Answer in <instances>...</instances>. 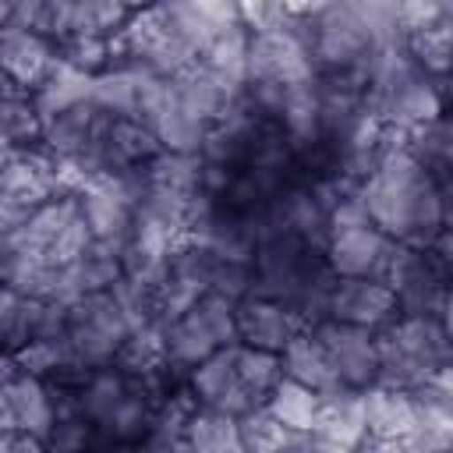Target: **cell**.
I'll return each mask as SVG.
<instances>
[{
  "mask_svg": "<svg viewBox=\"0 0 453 453\" xmlns=\"http://www.w3.org/2000/svg\"><path fill=\"white\" fill-rule=\"evenodd\" d=\"M294 453H315V449H311V446H304V449H294Z\"/></svg>",
  "mask_w": 453,
  "mask_h": 453,
  "instance_id": "obj_31",
  "label": "cell"
},
{
  "mask_svg": "<svg viewBox=\"0 0 453 453\" xmlns=\"http://www.w3.org/2000/svg\"><path fill=\"white\" fill-rule=\"evenodd\" d=\"M319 393H311L308 386H301V382H290V379H280L276 386H273V393L265 396V411L280 421V425H287L290 432H301V435H308L311 432V425H315V414H319Z\"/></svg>",
  "mask_w": 453,
  "mask_h": 453,
  "instance_id": "obj_23",
  "label": "cell"
},
{
  "mask_svg": "<svg viewBox=\"0 0 453 453\" xmlns=\"http://www.w3.org/2000/svg\"><path fill=\"white\" fill-rule=\"evenodd\" d=\"M276 357H280L283 379L301 382V386H308L319 396H329V393L343 389L340 379H336V372H333V365H329V357H326V350H322V343L315 340L311 329H301Z\"/></svg>",
  "mask_w": 453,
  "mask_h": 453,
  "instance_id": "obj_16",
  "label": "cell"
},
{
  "mask_svg": "<svg viewBox=\"0 0 453 453\" xmlns=\"http://www.w3.org/2000/svg\"><path fill=\"white\" fill-rule=\"evenodd\" d=\"M127 336H131V322L120 311L113 290L85 294L64 311V340L71 347V357L81 368L113 365Z\"/></svg>",
  "mask_w": 453,
  "mask_h": 453,
  "instance_id": "obj_6",
  "label": "cell"
},
{
  "mask_svg": "<svg viewBox=\"0 0 453 453\" xmlns=\"http://www.w3.org/2000/svg\"><path fill=\"white\" fill-rule=\"evenodd\" d=\"M234 329H237V343L265 350V354H280L308 326L290 308H283L280 301L244 297L234 304Z\"/></svg>",
  "mask_w": 453,
  "mask_h": 453,
  "instance_id": "obj_13",
  "label": "cell"
},
{
  "mask_svg": "<svg viewBox=\"0 0 453 453\" xmlns=\"http://www.w3.org/2000/svg\"><path fill=\"white\" fill-rule=\"evenodd\" d=\"M4 400H7V411H11V425L18 432H28V435L46 442V435L57 421L50 386L35 375H18L4 386Z\"/></svg>",
  "mask_w": 453,
  "mask_h": 453,
  "instance_id": "obj_18",
  "label": "cell"
},
{
  "mask_svg": "<svg viewBox=\"0 0 453 453\" xmlns=\"http://www.w3.org/2000/svg\"><path fill=\"white\" fill-rule=\"evenodd\" d=\"M110 50H113V67L166 81L198 60V50L177 25L170 4L134 7L127 25L110 39Z\"/></svg>",
  "mask_w": 453,
  "mask_h": 453,
  "instance_id": "obj_5",
  "label": "cell"
},
{
  "mask_svg": "<svg viewBox=\"0 0 453 453\" xmlns=\"http://www.w3.org/2000/svg\"><path fill=\"white\" fill-rule=\"evenodd\" d=\"M237 343V329H234V301L219 297V294H205L198 297L180 319L163 326V354L166 365L180 368L184 375L202 365L205 357H212L216 350Z\"/></svg>",
  "mask_w": 453,
  "mask_h": 453,
  "instance_id": "obj_7",
  "label": "cell"
},
{
  "mask_svg": "<svg viewBox=\"0 0 453 453\" xmlns=\"http://www.w3.org/2000/svg\"><path fill=\"white\" fill-rule=\"evenodd\" d=\"M393 244L396 241H389L368 219H357L326 230L322 258L336 280H382Z\"/></svg>",
  "mask_w": 453,
  "mask_h": 453,
  "instance_id": "obj_9",
  "label": "cell"
},
{
  "mask_svg": "<svg viewBox=\"0 0 453 453\" xmlns=\"http://www.w3.org/2000/svg\"><path fill=\"white\" fill-rule=\"evenodd\" d=\"M11 411H7V400H4V389H0V432H11Z\"/></svg>",
  "mask_w": 453,
  "mask_h": 453,
  "instance_id": "obj_28",
  "label": "cell"
},
{
  "mask_svg": "<svg viewBox=\"0 0 453 453\" xmlns=\"http://www.w3.org/2000/svg\"><path fill=\"white\" fill-rule=\"evenodd\" d=\"M449 191L435 184L407 149L382 156L375 173L357 188V202L375 230L407 248H432L449 230Z\"/></svg>",
  "mask_w": 453,
  "mask_h": 453,
  "instance_id": "obj_1",
  "label": "cell"
},
{
  "mask_svg": "<svg viewBox=\"0 0 453 453\" xmlns=\"http://www.w3.org/2000/svg\"><path fill=\"white\" fill-rule=\"evenodd\" d=\"M375 350H379L375 386L411 393L414 386L449 368V357H453L449 322H435L421 315H396L386 329L375 333Z\"/></svg>",
  "mask_w": 453,
  "mask_h": 453,
  "instance_id": "obj_4",
  "label": "cell"
},
{
  "mask_svg": "<svg viewBox=\"0 0 453 453\" xmlns=\"http://www.w3.org/2000/svg\"><path fill=\"white\" fill-rule=\"evenodd\" d=\"M244 57H248V28H244V25H234V28L219 32V35L198 53V60H202L209 71L223 74V78L234 81V85H244Z\"/></svg>",
  "mask_w": 453,
  "mask_h": 453,
  "instance_id": "obj_24",
  "label": "cell"
},
{
  "mask_svg": "<svg viewBox=\"0 0 453 453\" xmlns=\"http://www.w3.org/2000/svg\"><path fill=\"white\" fill-rule=\"evenodd\" d=\"M18 92H21V88H18V85L0 71V103H4V99H11V96H18Z\"/></svg>",
  "mask_w": 453,
  "mask_h": 453,
  "instance_id": "obj_27",
  "label": "cell"
},
{
  "mask_svg": "<svg viewBox=\"0 0 453 453\" xmlns=\"http://www.w3.org/2000/svg\"><path fill=\"white\" fill-rule=\"evenodd\" d=\"M173 453H191V446H188V442H180V446H177Z\"/></svg>",
  "mask_w": 453,
  "mask_h": 453,
  "instance_id": "obj_30",
  "label": "cell"
},
{
  "mask_svg": "<svg viewBox=\"0 0 453 453\" xmlns=\"http://www.w3.org/2000/svg\"><path fill=\"white\" fill-rule=\"evenodd\" d=\"M280 379H283V372H280L276 354H265V350H255L244 343H230L188 372V389L202 411L241 418V414L262 407Z\"/></svg>",
  "mask_w": 453,
  "mask_h": 453,
  "instance_id": "obj_2",
  "label": "cell"
},
{
  "mask_svg": "<svg viewBox=\"0 0 453 453\" xmlns=\"http://www.w3.org/2000/svg\"><path fill=\"white\" fill-rule=\"evenodd\" d=\"M403 149L435 184L453 188L449 184V177H453V134H449L446 113L428 120V124H421V127H414V131H407Z\"/></svg>",
  "mask_w": 453,
  "mask_h": 453,
  "instance_id": "obj_19",
  "label": "cell"
},
{
  "mask_svg": "<svg viewBox=\"0 0 453 453\" xmlns=\"http://www.w3.org/2000/svg\"><path fill=\"white\" fill-rule=\"evenodd\" d=\"M11 14H14V4L0 0V28H4V25H11Z\"/></svg>",
  "mask_w": 453,
  "mask_h": 453,
  "instance_id": "obj_29",
  "label": "cell"
},
{
  "mask_svg": "<svg viewBox=\"0 0 453 453\" xmlns=\"http://www.w3.org/2000/svg\"><path fill=\"white\" fill-rule=\"evenodd\" d=\"M396 315H400L396 297L379 280H336L326 297V319L347 322V326H357L368 333L386 329Z\"/></svg>",
  "mask_w": 453,
  "mask_h": 453,
  "instance_id": "obj_12",
  "label": "cell"
},
{
  "mask_svg": "<svg viewBox=\"0 0 453 453\" xmlns=\"http://www.w3.org/2000/svg\"><path fill=\"white\" fill-rule=\"evenodd\" d=\"M308 329L322 343V350H326V357H329V365H333V372H336L343 389L365 393V389L375 386V375H379L375 333L347 326V322H333V319H322V322H315Z\"/></svg>",
  "mask_w": 453,
  "mask_h": 453,
  "instance_id": "obj_10",
  "label": "cell"
},
{
  "mask_svg": "<svg viewBox=\"0 0 453 453\" xmlns=\"http://www.w3.org/2000/svg\"><path fill=\"white\" fill-rule=\"evenodd\" d=\"M315 71L301 39L294 35L290 21L276 28L248 32V57H244V85H301L311 81Z\"/></svg>",
  "mask_w": 453,
  "mask_h": 453,
  "instance_id": "obj_8",
  "label": "cell"
},
{
  "mask_svg": "<svg viewBox=\"0 0 453 453\" xmlns=\"http://www.w3.org/2000/svg\"><path fill=\"white\" fill-rule=\"evenodd\" d=\"M425 453H449V449H425Z\"/></svg>",
  "mask_w": 453,
  "mask_h": 453,
  "instance_id": "obj_32",
  "label": "cell"
},
{
  "mask_svg": "<svg viewBox=\"0 0 453 453\" xmlns=\"http://www.w3.org/2000/svg\"><path fill=\"white\" fill-rule=\"evenodd\" d=\"M365 403V439H414L418 435V411L411 393L372 386L361 393Z\"/></svg>",
  "mask_w": 453,
  "mask_h": 453,
  "instance_id": "obj_17",
  "label": "cell"
},
{
  "mask_svg": "<svg viewBox=\"0 0 453 453\" xmlns=\"http://www.w3.org/2000/svg\"><path fill=\"white\" fill-rule=\"evenodd\" d=\"M53 60H57V50L42 35L18 28V25L0 28V71L21 92H35L39 81L46 78V71L53 67Z\"/></svg>",
  "mask_w": 453,
  "mask_h": 453,
  "instance_id": "obj_15",
  "label": "cell"
},
{
  "mask_svg": "<svg viewBox=\"0 0 453 453\" xmlns=\"http://www.w3.org/2000/svg\"><path fill=\"white\" fill-rule=\"evenodd\" d=\"M0 453H46V442L28 435V432H0Z\"/></svg>",
  "mask_w": 453,
  "mask_h": 453,
  "instance_id": "obj_25",
  "label": "cell"
},
{
  "mask_svg": "<svg viewBox=\"0 0 453 453\" xmlns=\"http://www.w3.org/2000/svg\"><path fill=\"white\" fill-rule=\"evenodd\" d=\"M237 435H241V446L248 453H294V449L308 446V435L290 432L265 407H255V411L241 414L237 418Z\"/></svg>",
  "mask_w": 453,
  "mask_h": 453,
  "instance_id": "obj_22",
  "label": "cell"
},
{
  "mask_svg": "<svg viewBox=\"0 0 453 453\" xmlns=\"http://www.w3.org/2000/svg\"><path fill=\"white\" fill-rule=\"evenodd\" d=\"M368 428H365V403L361 393L354 389H336L329 396L319 400V414L315 425L308 432V439L322 449H350L357 453V446L365 442Z\"/></svg>",
  "mask_w": 453,
  "mask_h": 453,
  "instance_id": "obj_14",
  "label": "cell"
},
{
  "mask_svg": "<svg viewBox=\"0 0 453 453\" xmlns=\"http://www.w3.org/2000/svg\"><path fill=\"white\" fill-rule=\"evenodd\" d=\"M403 50L418 64L421 74L449 78V64H453V14H442L432 25H421L414 32H407L403 35Z\"/></svg>",
  "mask_w": 453,
  "mask_h": 453,
  "instance_id": "obj_20",
  "label": "cell"
},
{
  "mask_svg": "<svg viewBox=\"0 0 453 453\" xmlns=\"http://www.w3.org/2000/svg\"><path fill=\"white\" fill-rule=\"evenodd\" d=\"M170 92H173V103L180 106V113L191 117L195 124H202L205 131L212 124H219L230 113V106L241 99V85L209 71L202 60H195L177 78H170Z\"/></svg>",
  "mask_w": 453,
  "mask_h": 453,
  "instance_id": "obj_11",
  "label": "cell"
},
{
  "mask_svg": "<svg viewBox=\"0 0 453 453\" xmlns=\"http://www.w3.org/2000/svg\"><path fill=\"white\" fill-rule=\"evenodd\" d=\"M42 145V113L32 92H18L0 103V149L18 156Z\"/></svg>",
  "mask_w": 453,
  "mask_h": 453,
  "instance_id": "obj_21",
  "label": "cell"
},
{
  "mask_svg": "<svg viewBox=\"0 0 453 453\" xmlns=\"http://www.w3.org/2000/svg\"><path fill=\"white\" fill-rule=\"evenodd\" d=\"M21 372H18V361H14V354L11 350H0V389L11 382V379H18Z\"/></svg>",
  "mask_w": 453,
  "mask_h": 453,
  "instance_id": "obj_26",
  "label": "cell"
},
{
  "mask_svg": "<svg viewBox=\"0 0 453 453\" xmlns=\"http://www.w3.org/2000/svg\"><path fill=\"white\" fill-rule=\"evenodd\" d=\"M156 407L159 400L149 382L117 365L92 368L88 379L78 386V414L99 432L110 449L142 446L152 428Z\"/></svg>",
  "mask_w": 453,
  "mask_h": 453,
  "instance_id": "obj_3",
  "label": "cell"
}]
</instances>
